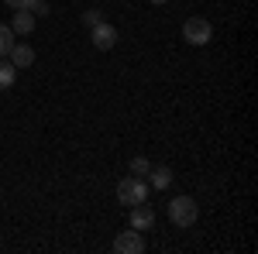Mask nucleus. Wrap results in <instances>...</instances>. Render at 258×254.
<instances>
[{"mask_svg":"<svg viewBox=\"0 0 258 254\" xmlns=\"http://www.w3.org/2000/svg\"><path fill=\"white\" fill-rule=\"evenodd\" d=\"M14 79H18V69H14L11 62L0 59V93H7V90L14 86Z\"/></svg>","mask_w":258,"mask_h":254,"instance_id":"obj_10","label":"nucleus"},{"mask_svg":"<svg viewBox=\"0 0 258 254\" xmlns=\"http://www.w3.org/2000/svg\"><path fill=\"white\" fill-rule=\"evenodd\" d=\"M4 4H7L11 11H31V7H35V0H4Z\"/></svg>","mask_w":258,"mask_h":254,"instance_id":"obj_14","label":"nucleus"},{"mask_svg":"<svg viewBox=\"0 0 258 254\" xmlns=\"http://www.w3.org/2000/svg\"><path fill=\"white\" fill-rule=\"evenodd\" d=\"M145 182H148V189H169V186L176 182V176H172V168H169V165H152Z\"/></svg>","mask_w":258,"mask_h":254,"instance_id":"obj_6","label":"nucleus"},{"mask_svg":"<svg viewBox=\"0 0 258 254\" xmlns=\"http://www.w3.org/2000/svg\"><path fill=\"white\" fill-rule=\"evenodd\" d=\"M31 14H35V18H41V14H48V4H45V0H35V7H31Z\"/></svg>","mask_w":258,"mask_h":254,"instance_id":"obj_15","label":"nucleus"},{"mask_svg":"<svg viewBox=\"0 0 258 254\" xmlns=\"http://www.w3.org/2000/svg\"><path fill=\"white\" fill-rule=\"evenodd\" d=\"M117 199L124 206H138V203H148V182L141 176H127L117 182Z\"/></svg>","mask_w":258,"mask_h":254,"instance_id":"obj_2","label":"nucleus"},{"mask_svg":"<svg viewBox=\"0 0 258 254\" xmlns=\"http://www.w3.org/2000/svg\"><path fill=\"white\" fill-rule=\"evenodd\" d=\"M103 11H100V7H90V11H86V14H83V24H86V28H97V24H103Z\"/></svg>","mask_w":258,"mask_h":254,"instance_id":"obj_12","label":"nucleus"},{"mask_svg":"<svg viewBox=\"0 0 258 254\" xmlns=\"http://www.w3.org/2000/svg\"><path fill=\"white\" fill-rule=\"evenodd\" d=\"M182 38L189 41V45H210L214 24H210L207 18H186L182 21Z\"/></svg>","mask_w":258,"mask_h":254,"instance_id":"obj_3","label":"nucleus"},{"mask_svg":"<svg viewBox=\"0 0 258 254\" xmlns=\"http://www.w3.org/2000/svg\"><path fill=\"white\" fill-rule=\"evenodd\" d=\"M148 168H152V161L148 158H131V176H148Z\"/></svg>","mask_w":258,"mask_h":254,"instance_id":"obj_13","label":"nucleus"},{"mask_svg":"<svg viewBox=\"0 0 258 254\" xmlns=\"http://www.w3.org/2000/svg\"><path fill=\"white\" fill-rule=\"evenodd\" d=\"M7 55H11V65H14V69H28V65L35 62V48H31V45H18V41H14V48H11Z\"/></svg>","mask_w":258,"mask_h":254,"instance_id":"obj_8","label":"nucleus"},{"mask_svg":"<svg viewBox=\"0 0 258 254\" xmlns=\"http://www.w3.org/2000/svg\"><path fill=\"white\" fill-rule=\"evenodd\" d=\"M114 251L117 254H141L145 251V237H141V230H120L117 237H114Z\"/></svg>","mask_w":258,"mask_h":254,"instance_id":"obj_4","label":"nucleus"},{"mask_svg":"<svg viewBox=\"0 0 258 254\" xmlns=\"http://www.w3.org/2000/svg\"><path fill=\"white\" fill-rule=\"evenodd\" d=\"M152 4H169V0H152Z\"/></svg>","mask_w":258,"mask_h":254,"instance_id":"obj_16","label":"nucleus"},{"mask_svg":"<svg viewBox=\"0 0 258 254\" xmlns=\"http://www.w3.org/2000/svg\"><path fill=\"white\" fill-rule=\"evenodd\" d=\"M200 216V206L193 196H176V199H169V220H172V227L179 230H186V227H193Z\"/></svg>","mask_w":258,"mask_h":254,"instance_id":"obj_1","label":"nucleus"},{"mask_svg":"<svg viewBox=\"0 0 258 254\" xmlns=\"http://www.w3.org/2000/svg\"><path fill=\"white\" fill-rule=\"evenodd\" d=\"M131 227H135V230H152V227H155V213H152L145 203L131 206Z\"/></svg>","mask_w":258,"mask_h":254,"instance_id":"obj_7","label":"nucleus"},{"mask_svg":"<svg viewBox=\"0 0 258 254\" xmlns=\"http://www.w3.org/2000/svg\"><path fill=\"white\" fill-rule=\"evenodd\" d=\"M117 28H114V24H107V21H103V24H97V28H90V41H93V48H100V52H110V48H114V45H117Z\"/></svg>","mask_w":258,"mask_h":254,"instance_id":"obj_5","label":"nucleus"},{"mask_svg":"<svg viewBox=\"0 0 258 254\" xmlns=\"http://www.w3.org/2000/svg\"><path fill=\"white\" fill-rule=\"evenodd\" d=\"M14 48V28L11 24H0V55H7Z\"/></svg>","mask_w":258,"mask_h":254,"instance_id":"obj_11","label":"nucleus"},{"mask_svg":"<svg viewBox=\"0 0 258 254\" xmlns=\"http://www.w3.org/2000/svg\"><path fill=\"white\" fill-rule=\"evenodd\" d=\"M11 28H14V35H31V31H35V14H31V11H14Z\"/></svg>","mask_w":258,"mask_h":254,"instance_id":"obj_9","label":"nucleus"}]
</instances>
